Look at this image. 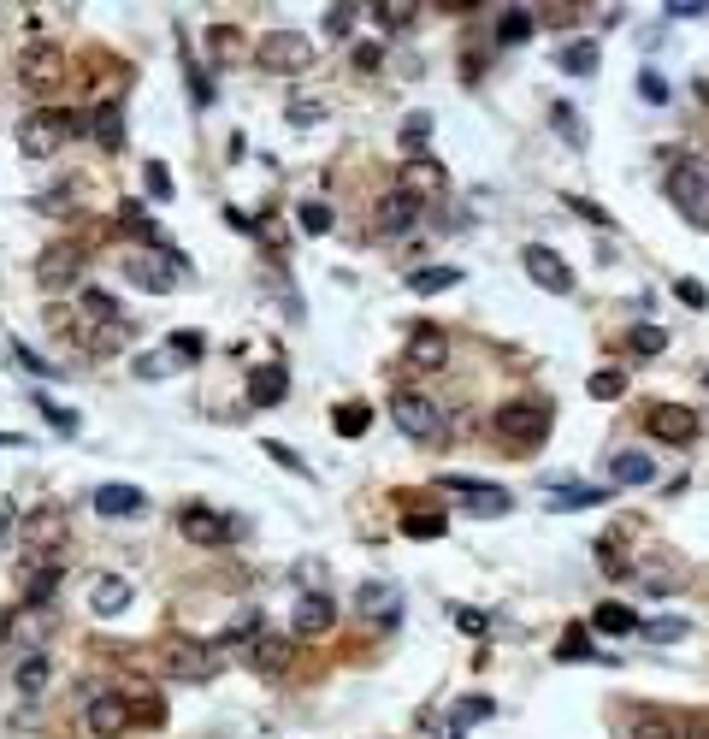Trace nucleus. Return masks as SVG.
Returning a JSON list of instances; mask_svg holds the SVG:
<instances>
[{
  "instance_id": "24",
  "label": "nucleus",
  "mask_w": 709,
  "mask_h": 739,
  "mask_svg": "<svg viewBox=\"0 0 709 739\" xmlns=\"http://www.w3.org/2000/svg\"><path fill=\"white\" fill-rule=\"evenodd\" d=\"M556 515H574V509H597V503H609V491L603 485H562L556 497H544Z\"/></svg>"
},
{
  "instance_id": "52",
  "label": "nucleus",
  "mask_w": 709,
  "mask_h": 739,
  "mask_svg": "<svg viewBox=\"0 0 709 739\" xmlns=\"http://www.w3.org/2000/svg\"><path fill=\"white\" fill-rule=\"evenodd\" d=\"M479 716H491V698H461L455 704V722H479Z\"/></svg>"
},
{
  "instance_id": "57",
  "label": "nucleus",
  "mask_w": 709,
  "mask_h": 739,
  "mask_svg": "<svg viewBox=\"0 0 709 739\" xmlns=\"http://www.w3.org/2000/svg\"><path fill=\"white\" fill-rule=\"evenodd\" d=\"M455 621H461V633H485V615H479V609H461Z\"/></svg>"
},
{
  "instance_id": "47",
  "label": "nucleus",
  "mask_w": 709,
  "mask_h": 739,
  "mask_svg": "<svg viewBox=\"0 0 709 739\" xmlns=\"http://www.w3.org/2000/svg\"><path fill=\"white\" fill-rule=\"evenodd\" d=\"M260 450H266V456H272V462H278V468H290V473H308V462H302V456H296V450H290V444H278V438H266V444H260Z\"/></svg>"
},
{
  "instance_id": "2",
  "label": "nucleus",
  "mask_w": 709,
  "mask_h": 739,
  "mask_svg": "<svg viewBox=\"0 0 709 739\" xmlns=\"http://www.w3.org/2000/svg\"><path fill=\"white\" fill-rule=\"evenodd\" d=\"M550 403H532V397H520V403H497V414H491V432L497 438H509V444H544V432H550Z\"/></svg>"
},
{
  "instance_id": "34",
  "label": "nucleus",
  "mask_w": 709,
  "mask_h": 739,
  "mask_svg": "<svg viewBox=\"0 0 709 739\" xmlns=\"http://www.w3.org/2000/svg\"><path fill=\"white\" fill-rule=\"evenodd\" d=\"M367 426H373V414H367L361 403H343L337 414H331V432H337V438H361Z\"/></svg>"
},
{
  "instance_id": "60",
  "label": "nucleus",
  "mask_w": 709,
  "mask_h": 739,
  "mask_svg": "<svg viewBox=\"0 0 709 739\" xmlns=\"http://www.w3.org/2000/svg\"><path fill=\"white\" fill-rule=\"evenodd\" d=\"M438 739H461V728H455V722H450V728H444V734H438Z\"/></svg>"
},
{
  "instance_id": "1",
  "label": "nucleus",
  "mask_w": 709,
  "mask_h": 739,
  "mask_svg": "<svg viewBox=\"0 0 709 739\" xmlns=\"http://www.w3.org/2000/svg\"><path fill=\"white\" fill-rule=\"evenodd\" d=\"M219 669H225V657H219L213 639H172V645L160 651V674H166V680H184V686L213 680Z\"/></svg>"
},
{
  "instance_id": "22",
  "label": "nucleus",
  "mask_w": 709,
  "mask_h": 739,
  "mask_svg": "<svg viewBox=\"0 0 709 739\" xmlns=\"http://www.w3.org/2000/svg\"><path fill=\"white\" fill-rule=\"evenodd\" d=\"M48 680H54V663H48L42 651H30V657L18 663V674H12L18 698H42V692H48Z\"/></svg>"
},
{
  "instance_id": "33",
  "label": "nucleus",
  "mask_w": 709,
  "mask_h": 739,
  "mask_svg": "<svg viewBox=\"0 0 709 739\" xmlns=\"http://www.w3.org/2000/svg\"><path fill=\"white\" fill-rule=\"evenodd\" d=\"M444 527H450V521H444L438 509H408V515H402V533L408 538H444Z\"/></svg>"
},
{
  "instance_id": "6",
  "label": "nucleus",
  "mask_w": 709,
  "mask_h": 739,
  "mask_svg": "<svg viewBox=\"0 0 709 739\" xmlns=\"http://www.w3.org/2000/svg\"><path fill=\"white\" fill-rule=\"evenodd\" d=\"M645 432L656 438V444H680V450H686V444L704 432V420H698V408L692 403H650Z\"/></svg>"
},
{
  "instance_id": "53",
  "label": "nucleus",
  "mask_w": 709,
  "mask_h": 739,
  "mask_svg": "<svg viewBox=\"0 0 709 739\" xmlns=\"http://www.w3.org/2000/svg\"><path fill=\"white\" fill-rule=\"evenodd\" d=\"M639 95H645V101H668V83H662L656 71H645V77H639Z\"/></svg>"
},
{
  "instance_id": "61",
  "label": "nucleus",
  "mask_w": 709,
  "mask_h": 739,
  "mask_svg": "<svg viewBox=\"0 0 709 739\" xmlns=\"http://www.w3.org/2000/svg\"><path fill=\"white\" fill-rule=\"evenodd\" d=\"M698 95H704V101H709V83H698Z\"/></svg>"
},
{
  "instance_id": "9",
  "label": "nucleus",
  "mask_w": 709,
  "mask_h": 739,
  "mask_svg": "<svg viewBox=\"0 0 709 739\" xmlns=\"http://www.w3.org/2000/svg\"><path fill=\"white\" fill-rule=\"evenodd\" d=\"M331 621H337V604L325 592H302L290 609V639H320V633H331Z\"/></svg>"
},
{
  "instance_id": "50",
  "label": "nucleus",
  "mask_w": 709,
  "mask_h": 739,
  "mask_svg": "<svg viewBox=\"0 0 709 739\" xmlns=\"http://www.w3.org/2000/svg\"><path fill=\"white\" fill-rule=\"evenodd\" d=\"M674 296H680V302H692V308H704V302H709V290L698 284V278H674Z\"/></svg>"
},
{
  "instance_id": "13",
  "label": "nucleus",
  "mask_w": 709,
  "mask_h": 739,
  "mask_svg": "<svg viewBox=\"0 0 709 739\" xmlns=\"http://www.w3.org/2000/svg\"><path fill=\"white\" fill-rule=\"evenodd\" d=\"M668 196L692 213V207L709 196V160H680V166L668 172Z\"/></svg>"
},
{
  "instance_id": "41",
  "label": "nucleus",
  "mask_w": 709,
  "mask_h": 739,
  "mask_svg": "<svg viewBox=\"0 0 709 739\" xmlns=\"http://www.w3.org/2000/svg\"><path fill=\"white\" fill-rule=\"evenodd\" d=\"M627 391V373H615V367H603V373H591V397L597 403H615Z\"/></svg>"
},
{
  "instance_id": "21",
  "label": "nucleus",
  "mask_w": 709,
  "mask_h": 739,
  "mask_svg": "<svg viewBox=\"0 0 709 739\" xmlns=\"http://www.w3.org/2000/svg\"><path fill=\"white\" fill-rule=\"evenodd\" d=\"M249 397H255L260 408H278L284 397H290V373H284V361H266L255 373V385H249Z\"/></svg>"
},
{
  "instance_id": "8",
  "label": "nucleus",
  "mask_w": 709,
  "mask_h": 739,
  "mask_svg": "<svg viewBox=\"0 0 709 739\" xmlns=\"http://www.w3.org/2000/svg\"><path fill=\"white\" fill-rule=\"evenodd\" d=\"M520 261H526V278H532L538 290H550V296H568V290H574V272H568V261H562L556 249L532 243V249L520 255Z\"/></svg>"
},
{
  "instance_id": "16",
  "label": "nucleus",
  "mask_w": 709,
  "mask_h": 739,
  "mask_svg": "<svg viewBox=\"0 0 709 739\" xmlns=\"http://www.w3.org/2000/svg\"><path fill=\"white\" fill-rule=\"evenodd\" d=\"M450 491L467 497V515H509V491H503V485H479V479L450 473Z\"/></svg>"
},
{
  "instance_id": "58",
  "label": "nucleus",
  "mask_w": 709,
  "mask_h": 739,
  "mask_svg": "<svg viewBox=\"0 0 709 739\" xmlns=\"http://www.w3.org/2000/svg\"><path fill=\"white\" fill-rule=\"evenodd\" d=\"M6 533H12V503H0V544H6Z\"/></svg>"
},
{
  "instance_id": "29",
  "label": "nucleus",
  "mask_w": 709,
  "mask_h": 739,
  "mask_svg": "<svg viewBox=\"0 0 709 739\" xmlns=\"http://www.w3.org/2000/svg\"><path fill=\"white\" fill-rule=\"evenodd\" d=\"M60 527H65V509H42V515H30V521H24V544H36V550H42V544H54V538H60Z\"/></svg>"
},
{
  "instance_id": "14",
  "label": "nucleus",
  "mask_w": 709,
  "mask_h": 739,
  "mask_svg": "<svg viewBox=\"0 0 709 739\" xmlns=\"http://www.w3.org/2000/svg\"><path fill=\"white\" fill-rule=\"evenodd\" d=\"M125 728H130V704L119 692H95V698H89V734L119 739Z\"/></svg>"
},
{
  "instance_id": "43",
  "label": "nucleus",
  "mask_w": 709,
  "mask_h": 739,
  "mask_svg": "<svg viewBox=\"0 0 709 739\" xmlns=\"http://www.w3.org/2000/svg\"><path fill=\"white\" fill-rule=\"evenodd\" d=\"M36 408L48 414V426H54V432H65V438L77 432V414H71V408H65V403H54V397H36Z\"/></svg>"
},
{
  "instance_id": "12",
  "label": "nucleus",
  "mask_w": 709,
  "mask_h": 739,
  "mask_svg": "<svg viewBox=\"0 0 709 739\" xmlns=\"http://www.w3.org/2000/svg\"><path fill=\"white\" fill-rule=\"evenodd\" d=\"M125 278L136 284V290H148V296L178 290V267H166V255H130V261H125Z\"/></svg>"
},
{
  "instance_id": "40",
  "label": "nucleus",
  "mask_w": 709,
  "mask_h": 739,
  "mask_svg": "<svg viewBox=\"0 0 709 739\" xmlns=\"http://www.w3.org/2000/svg\"><path fill=\"white\" fill-rule=\"evenodd\" d=\"M54 586H60V568H54V562H42V568L30 574V586H24V598H30V604H48V598H54Z\"/></svg>"
},
{
  "instance_id": "30",
  "label": "nucleus",
  "mask_w": 709,
  "mask_h": 739,
  "mask_svg": "<svg viewBox=\"0 0 709 739\" xmlns=\"http://www.w3.org/2000/svg\"><path fill=\"white\" fill-rule=\"evenodd\" d=\"M591 621H597V633H639V615L627 604H597Z\"/></svg>"
},
{
  "instance_id": "55",
  "label": "nucleus",
  "mask_w": 709,
  "mask_h": 739,
  "mask_svg": "<svg viewBox=\"0 0 709 739\" xmlns=\"http://www.w3.org/2000/svg\"><path fill=\"white\" fill-rule=\"evenodd\" d=\"M172 355L195 361V355H201V337H195V332H178V337H172Z\"/></svg>"
},
{
  "instance_id": "10",
  "label": "nucleus",
  "mask_w": 709,
  "mask_h": 739,
  "mask_svg": "<svg viewBox=\"0 0 709 739\" xmlns=\"http://www.w3.org/2000/svg\"><path fill=\"white\" fill-rule=\"evenodd\" d=\"M77 272H83V255H77L71 243H54V249L36 261V284L60 296V290H71V284H77Z\"/></svg>"
},
{
  "instance_id": "5",
  "label": "nucleus",
  "mask_w": 709,
  "mask_h": 739,
  "mask_svg": "<svg viewBox=\"0 0 709 739\" xmlns=\"http://www.w3.org/2000/svg\"><path fill=\"white\" fill-rule=\"evenodd\" d=\"M71 125H77V119H71V113H54V107L24 113V125H18V148H24V160H48V154L65 142Z\"/></svg>"
},
{
  "instance_id": "15",
  "label": "nucleus",
  "mask_w": 709,
  "mask_h": 739,
  "mask_svg": "<svg viewBox=\"0 0 709 739\" xmlns=\"http://www.w3.org/2000/svg\"><path fill=\"white\" fill-rule=\"evenodd\" d=\"M178 527H184V538H190V544H207V550L231 538V521H225V515H213L207 503H190V509L178 515Z\"/></svg>"
},
{
  "instance_id": "42",
  "label": "nucleus",
  "mask_w": 709,
  "mask_h": 739,
  "mask_svg": "<svg viewBox=\"0 0 709 739\" xmlns=\"http://www.w3.org/2000/svg\"><path fill=\"white\" fill-rule=\"evenodd\" d=\"M627 343H633V355H662V349H668V332H662V326H633Z\"/></svg>"
},
{
  "instance_id": "54",
  "label": "nucleus",
  "mask_w": 709,
  "mask_h": 739,
  "mask_svg": "<svg viewBox=\"0 0 709 739\" xmlns=\"http://www.w3.org/2000/svg\"><path fill=\"white\" fill-rule=\"evenodd\" d=\"M704 0H668V18H704Z\"/></svg>"
},
{
  "instance_id": "7",
  "label": "nucleus",
  "mask_w": 709,
  "mask_h": 739,
  "mask_svg": "<svg viewBox=\"0 0 709 739\" xmlns=\"http://www.w3.org/2000/svg\"><path fill=\"white\" fill-rule=\"evenodd\" d=\"M355 615H361L367 627H379V633H396V627H402V592L385 586V580H367V586L355 592Z\"/></svg>"
},
{
  "instance_id": "56",
  "label": "nucleus",
  "mask_w": 709,
  "mask_h": 739,
  "mask_svg": "<svg viewBox=\"0 0 709 739\" xmlns=\"http://www.w3.org/2000/svg\"><path fill=\"white\" fill-rule=\"evenodd\" d=\"M562 657H568V663H580V657H591V645H585V633H580V627L568 633V645H562Z\"/></svg>"
},
{
  "instance_id": "32",
  "label": "nucleus",
  "mask_w": 709,
  "mask_h": 739,
  "mask_svg": "<svg viewBox=\"0 0 709 739\" xmlns=\"http://www.w3.org/2000/svg\"><path fill=\"white\" fill-rule=\"evenodd\" d=\"M184 367V355H166V349H154V355H136L130 361V373L136 379H166V373H178Z\"/></svg>"
},
{
  "instance_id": "46",
  "label": "nucleus",
  "mask_w": 709,
  "mask_h": 739,
  "mask_svg": "<svg viewBox=\"0 0 709 739\" xmlns=\"http://www.w3.org/2000/svg\"><path fill=\"white\" fill-rule=\"evenodd\" d=\"M320 119H325L320 101H302V95L290 101V125H296V131H308V125H320Z\"/></svg>"
},
{
  "instance_id": "20",
  "label": "nucleus",
  "mask_w": 709,
  "mask_h": 739,
  "mask_svg": "<svg viewBox=\"0 0 709 739\" xmlns=\"http://www.w3.org/2000/svg\"><path fill=\"white\" fill-rule=\"evenodd\" d=\"M609 479H615V485H650V479H656V462H650L645 450H615V456H609Z\"/></svg>"
},
{
  "instance_id": "26",
  "label": "nucleus",
  "mask_w": 709,
  "mask_h": 739,
  "mask_svg": "<svg viewBox=\"0 0 709 739\" xmlns=\"http://www.w3.org/2000/svg\"><path fill=\"white\" fill-rule=\"evenodd\" d=\"M461 284V267H414L408 272V290L414 296H438V290H455Z\"/></svg>"
},
{
  "instance_id": "48",
  "label": "nucleus",
  "mask_w": 709,
  "mask_h": 739,
  "mask_svg": "<svg viewBox=\"0 0 709 739\" xmlns=\"http://www.w3.org/2000/svg\"><path fill=\"white\" fill-rule=\"evenodd\" d=\"M325 30H331L337 42H343V36H355V6H331V12H325Z\"/></svg>"
},
{
  "instance_id": "38",
  "label": "nucleus",
  "mask_w": 709,
  "mask_h": 739,
  "mask_svg": "<svg viewBox=\"0 0 709 739\" xmlns=\"http://www.w3.org/2000/svg\"><path fill=\"white\" fill-rule=\"evenodd\" d=\"M408 361H414V367H438V361H444V337H438V332H414Z\"/></svg>"
},
{
  "instance_id": "4",
  "label": "nucleus",
  "mask_w": 709,
  "mask_h": 739,
  "mask_svg": "<svg viewBox=\"0 0 709 739\" xmlns=\"http://www.w3.org/2000/svg\"><path fill=\"white\" fill-rule=\"evenodd\" d=\"M255 60L260 71H308L314 66V42L302 30H266L255 42Z\"/></svg>"
},
{
  "instance_id": "18",
  "label": "nucleus",
  "mask_w": 709,
  "mask_h": 739,
  "mask_svg": "<svg viewBox=\"0 0 709 739\" xmlns=\"http://www.w3.org/2000/svg\"><path fill=\"white\" fill-rule=\"evenodd\" d=\"M130 604V580L125 574H95V586H89V609L95 615H119Z\"/></svg>"
},
{
  "instance_id": "23",
  "label": "nucleus",
  "mask_w": 709,
  "mask_h": 739,
  "mask_svg": "<svg viewBox=\"0 0 709 739\" xmlns=\"http://www.w3.org/2000/svg\"><path fill=\"white\" fill-rule=\"evenodd\" d=\"M414 213H420V196H414V190L385 196V202H379V231H414Z\"/></svg>"
},
{
  "instance_id": "17",
  "label": "nucleus",
  "mask_w": 709,
  "mask_h": 739,
  "mask_svg": "<svg viewBox=\"0 0 709 739\" xmlns=\"http://www.w3.org/2000/svg\"><path fill=\"white\" fill-rule=\"evenodd\" d=\"M290 651H296V639H284V633H260L243 663H249L255 674H284V669H290Z\"/></svg>"
},
{
  "instance_id": "28",
  "label": "nucleus",
  "mask_w": 709,
  "mask_h": 739,
  "mask_svg": "<svg viewBox=\"0 0 709 739\" xmlns=\"http://www.w3.org/2000/svg\"><path fill=\"white\" fill-rule=\"evenodd\" d=\"M89 131H95V142H101L107 154L125 148V119H119V107H95V125H89Z\"/></svg>"
},
{
  "instance_id": "37",
  "label": "nucleus",
  "mask_w": 709,
  "mask_h": 739,
  "mask_svg": "<svg viewBox=\"0 0 709 739\" xmlns=\"http://www.w3.org/2000/svg\"><path fill=\"white\" fill-rule=\"evenodd\" d=\"M296 231H302V237H325V231H331V207H325V202H302V207H296Z\"/></svg>"
},
{
  "instance_id": "19",
  "label": "nucleus",
  "mask_w": 709,
  "mask_h": 739,
  "mask_svg": "<svg viewBox=\"0 0 709 739\" xmlns=\"http://www.w3.org/2000/svg\"><path fill=\"white\" fill-rule=\"evenodd\" d=\"M95 509H101L107 521H119V515H142L148 497H142L136 485H101V491H95Z\"/></svg>"
},
{
  "instance_id": "25",
  "label": "nucleus",
  "mask_w": 709,
  "mask_h": 739,
  "mask_svg": "<svg viewBox=\"0 0 709 739\" xmlns=\"http://www.w3.org/2000/svg\"><path fill=\"white\" fill-rule=\"evenodd\" d=\"M125 343H130L125 320H95V332H83V349H95V355H119Z\"/></svg>"
},
{
  "instance_id": "11",
  "label": "nucleus",
  "mask_w": 709,
  "mask_h": 739,
  "mask_svg": "<svg viewBox=\"0 0 709 739\" xmlns=\"http://www.w3.org/2000/svg\"><path fill=\"white\" fill-rule=\"evenodd\" d=\"M18 77H24L30 89H54V83L65 77V54L54 48V42H36V48L18 60Z\"/></svg>"
},
{
  "instance_id": "51",
  "label": "nucleus",
  "mask_w": 709,
  "mask_h": 739,
  "mask_svg": "<svg viewBox=\"0 0 709 739\" xmlns=\"http://www.w3.org/2000/svg\"><path fill=\"white\" fill-rule=\"evenodd\" d=\"M373 18H379L385 30H402V24L414 18V6H373Z\"/></svg>"
},
{
  "instance_id": "3",
  "label": "nucleus",
  "mask_w": 709,
  "mask_h": 739,
  "mask_svg": "<svg viewBox=\"0 0 709 739\" xmlns=\"http://www.w3.org/2000/svg\"><path fill=\"white\" fill-rule=\"evenodd\" d=\"M390 420H396V432L414 438V444H438V438H444V408L432 403V397H420V391H396Z\"/></svg>"
},
{
  "instance_id": "31",
  "label": "nucleus",
  "mask_w": 709,
  "mask_h": 739,
  "mask_svg": "<svg viewBox=\"0 0 709 739\" xmlns=\"http://www.w3.org/2000/svg\"><path fill=\"white\" fill-rule=\"evenodd\" d=\"M597 60H603L597 42H568V48H562V71H568V77H591Z\"/></svg>"
},
{
  "instance_id": "35",
  "label": "nucleus",
  "mask_w": 709,
  "mask_h": 739,
  "mask_svg": "<svg viewBox=\"0 0 709 739\" xmlns=\"http://www.w3.org/2000/svg\"><path fill=\"white\" fill-rule=\"evenodd\" d=\"M633 739H680V722L662 716V710H645V716L633 722Z\"/></svg>"
},
{
  "instance_id": "59",
  "label": "nucleus",
  "mask_w": 709,
  "mask_h": 739,
  "mask_svg": "<svg viewBox=\"0 0 709 739\" xmlns=\"http://www.w3.org/2000/svg\"><path fill=\"white\" fill-rule=\"evenodd\" d=\"M6 633H12V615H0V639H6Z\"/></svg>"
},
{
  "instance_id": "27",
  "label": "nucleus",
  "mask_w": 709,
  "mask_h": 739,
  "mask_svg": "<svg viewBox=\"0 0 709 739\" xmlns=\"http://www.w3.org/2000/svg\"><path fill=\"white\" fill-rule=\"evenodd\" d=\"M119 225H125L130 237H142V243H160V249H166V231L142 213V202H119Z\"/></svg>"
},
{
  "instance_id": "44",
  "label": "nucleus",
  "mask_w": 709,
  "mask_h": 739,
  "mask_svg": "<svg viewBox=\"0 0 709 739\" xmlns=\"http://www.w3.org/2000/svg\"><path fill=\"white\" fill-rule=\"evenodd\" d=\"M432 142V113H408V125H402V148H426Z\"/></svg>"
},
{
  "instance_id": "36",
  "label": "nucleus",
  "mask_w": 709,
  "mask_h": 739,
  "mask_svg": "<svg viewBox=\"0 0 709 739\" xmlns=\"http://www.w3.org/2000/svg\"><path fill=\"white\" fill-rule=\"evenodd\" d=\"M639 639H650V645H674V639H686V621H680V615H662V621H639Z\"/></svg>"
},
{
  "instance_id": "39",
  "label": "nucleus",
  "mask_w": 709,
  "mask_h": 739,
  "mask_svg": "<svg viewBox=\"0 0 709 739\" xmlns=\"http://www.w3.org/2000/svg\"><path fill=\"white\" fill-rule=\"evenodd\" d=\"M532 36V12L526 6H509L503 18H497V42H526Z\"/></svg>"
},
{
  "instance_id": "49",
  "label": "nucleus",
  "mask_w": 709,
  "mask_h": 739,
  "mask_svg": "<svg viewBox=\"0 0 709 739\" xmlns=\"http://www.w3.org/2000/svg\"><path fill=\"white\" fill-rule=\"evenodd\" d=\"M385 66V48L379 42H355V71H379Z\"/></svg>"
},
{
  "instance_id": "45",
  "label": "nucleus",
  "mask_w": 709,
  "mask_h": 739,
  "mask_svg": "<svg viewBox=\"0 0 709 739\" xmlns=\"http://www.w3.org/2000/svg\"><path fill=\"white\" fill-rule=\"evenodd\" d=\"M142 190H148L154 202H172V190H178V184H172V172H166V166H148V172H142Z\"/></svg>"
}]
</instances>
